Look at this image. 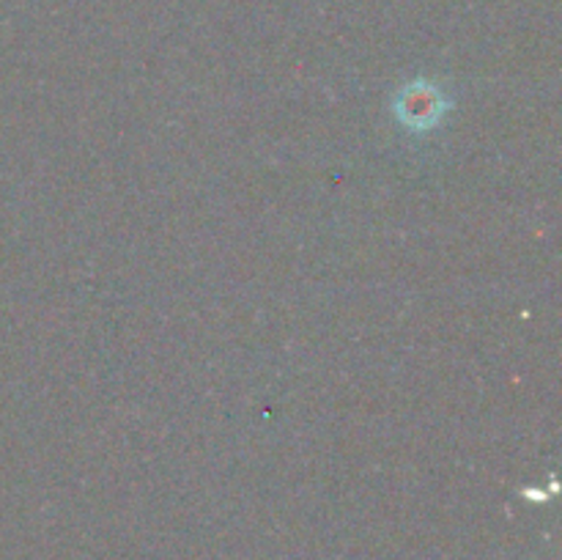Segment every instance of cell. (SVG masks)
Segmentation results:
<instances>
[{
	"instance_id": "6da1fadb",
	"label": "cell",
	"mask_w": 562,
	"mask_h": 560,
	"mask_svg": "<svg viewBox=\"0 0 562 560\" xmlns=\"http://www.w3.org/2000/svg\"><path fill=\"white\" fill-rule=\"evenodd\" d=\"M398 113L404 119V124H412V130H428L445 113V99L439 97L437 88H406L398 99Z\"/></svg>"
}]
</instances>
